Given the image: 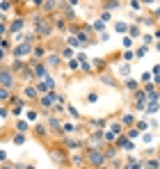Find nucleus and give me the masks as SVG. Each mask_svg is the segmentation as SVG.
I'll return each mask as SVG.
<instances>
[{
    "instance_id": "nucleus-40",
    "label": "nucleus",
    "mask_w": 160,
    "mask_h": 169,
    "mask_svg": "<svg viewBox=\"0 0 160 169\" xmlns=\"http://www.w3.org/2000/svg\"><path fill=\"white\" fill-rule=\"evenodd\" d=\"M146 167H149V169H160V167H158V162H153V160H151V162H146Z\"/></svg>"
},
{
    "instance_id": "nucleus-28",
    "label": "nucleus",
    "mask_w": 160,
    "mask_h": 169,
    "mask_svg": "<svg viewBox=\"0 0 160 169\" xmlns=\"http://www.w3.org/2000/svg\"><path fill=\"white\" fill-rule=\"evenodd\" d=\"M21 66H23V62H21V60H16L14 64H11V71H19Z\"/></svg>"
},
{
    "instance_id": "nucleus-34",
    "label": "nucleus",
    "mask_w": 160,
    "mask_h": 169,
    "mask_svg": "<svg viewBox=\"0 0 160 169\" xmlns=\"http://www.w3.org/2000/svg\"><path fill=\"white\" fill-rule=\"evenodd\" d=\"M123 57H126V60L130 62V60H133V57H135V53H133V50H126V53H123Z\"/></svg>"
},
{
    "instance_id": "nucleus-50",
    "label": "nucleus",
    "mask_w": 160,
    "mask_h": 169,
    "mask_svg": "<svg viewBox=\"0 0 160 169\" xmlns=\"http://www.w3.org/2000/svg\"><path fill=\"white\" fill-rule=\"evenodd\" d=\"M101 169H105V167H101Z\"/></svg>"
},
{
    "instance_id": "nucleus-4",
    "label": "nucleus",
    "mask_w": 160,
    "mask_h": 169,
    "mask_svg": "<svg viewBox=\"0 0 160 169\" xmlns=\"http://www.w3.org/2000/svg\"><path fill=\"white\" fill-rule=\"evenodd\" d=\"M32 69H34V75L41 80H46L48 78V71H46V66H44V62H37V64H32Z\"/></svg>"
},
{
    "instance_id": "nucleus-10",
    "label": "nucleus",
    "mask_w": 160,
    "mask_h": 169,
    "mask_svg": "<svg viewBox=\"0 0 160 169\" xmlns=\"http://www.w3.org/2000/svg\"><path fill=\"white\" fill-rule=\"evenodd\" d=\"M158 110H160V105H158L156 101H151L149 105H146V112H149V114H153V112H158Z\"/></svg>"
},
{
    "instance_id": "nucleus-8",
    "label": "nucleus",
    "mask_w": 160,
    "mask_h": 169,
    "mask_svg": "<svg viewBox=\"0 0 160 169\" xmlns=\"http://www.w3.org/2000/svg\"><path fill=\"white\" fill-rule=\"evenodd\" d=\"M121 124H123V126H133V124H135V116L130 114V112H126V114L121 116Z\"/></svg>"
},
{
    "instance_id": "nucleus-41",
    "label": "nucleus",
    "mask_w": 160,
    "mask_h": 169,
    "mask_svg": "<svg viewBox=\"0 0 160 169\" xmlns=\"http://www.w3.org/2000/svg\"><path fill=\"white\" fill-rule=\"evenodd\" d=\"M11 7V2H0V9H5V11H7Z\"/></svg>"
},
{
    "instance_id": "nucleus-13",
    "label": "nucleus",
    "mask_w": 160,
    "mask_h": 169,
    "mask_svg": "<svg viewBox=\"0 0 160 169\" xmlns=\"http://www.w3.org/2000/svg\"><path fill=\"white\" fill-rule=\"evenodd\" d=\"M32 53H34V57H44V55H46V48H41V46H34Z\"/></svg>"
},
{
    "instance_id": "nucleus-43",
    "label": "nucleus",
    "mask_w": 160,
    "mask_h": 169,
    "mask_svg": "<svg viewBox=\"0 0 160 169\" xmlns=\"http://www.w3.org/2000/svg\"><path fill=\"white\" fill-rule=\"evenodd\" d=\"M153 16H158V19H160V9H156V11H153Z\"/></svg>"
},
{
    "instance_id": "nucleus-23",
    "label": "nucleus",
    "mask_w": 160,
    "mask_h": 169,
    "mask_svg": "<svg viewBox=\"0 0 160 169\" xmlns=\"http://www.w3.org/2000/svg\"><path fill=\"white\" fill-rule=\"evenodd\" d=\"M57 7V2H44V11H53Z\"/></svg>"
},
{
    "instance_id": "nucleus-18",
    "label": "nucleus",
    "mask_w": 160,
    "mask_h": 169,
    "mask_svg": "<svg viewBox=\"0 0 160 169\" xmlns=\"http://www.w3.org/2000/svg\"><path fill=\"white\" fill-rule=\"evenodd\" d=\"M92 64H94L96 69H103V66H105V60H103V57H96V60H94Z\"/></svg>"
},
{
    "instance_id": "nucleus-42",
    "label": "nucleus",
    "mask_w": 160,
    "mask_h": 169,
    "mask_svg": "<svg viewBox=\"0 0 160 169\" xmlns=\"http://www.w3.org/2000/svg\"><path fill=\"white\" fill-rule=\"evenodd\" d=\"M7 160V153H5V151H0V162H5Z\"/></svg>"
},
{
    "instance_id": "nucleus-39",
    "label": "nucleus",
    "mask_w": 160,
    "mask_h": 169,
    "mask_svg": "<svg viewBox=\"0 0 160 169\" xmlns=\"http://www.w3.org/2000/svg\"><path fill=\"white\" fill-rule=\"evenodd\" d=\"M80 162H82V155L76 153V155H73V165H80Z\"/></svg>"
},
{
    "instance_id": "nucleus-16",
    "label": "nucleus",
    "mask_w": 160,
    "mask_h": 169,
    "mask_svg": "<svg viewBox=\"0 0 160 169\" xmlns=\"http://www.w3.org/2000/svg\"><path fill=\"white\" fill-rule=\"evenodd\" d=\"M23 94H25V96H30V98H34V96H37V87H28V89L23 91Z\"/></svg>"
},
{
    "instance_id": "nucleus-38",
    "label": "nucleus",
    "mask_w": 160,
    "mask_h": 169,
    "mask_svg": "<svg viewBox=\"0 0 160 169\" xmlns=\"http://www.w3.org/2000/svg\"><path fill=\"white\" fill-rule=\"evenodd\" d=\"M128 137H130V139H135V137H140V130H130V133H128Z\"/></svg>"
},
{
    "instance_id": "nucleus-3",
    "label": "nucleus",
    "mask_w": 160,
    "mask_h": 169,
    "mask_svg": "<svg viewBox=\"0 0 160 169\" xmlns=\"http://www.w3.org/2000/svg\"><path fill=\"white\" fill-rule=\"evenodd\" d=\"M89 162L92 165H103L105 162V153H101V151H96V149L89 151Z\"/></svg>"
},
{
    "instance_id": "nucleus-20",
    "label": "nucleus",
    "mask_w": 160,
    "mask_h": 169,
    "mask_svg": "<svg viewBox=\"0 0 160 169\" xmlns=\"http://www.w3.org/2000/svg\"><path fill=\"white\" fill-rule=\"evenodd\" d=\"M126 89H137V82H135L133 78H128L126 80Z\"/></svg>"
},
{
    "instance_id": "nucleus-47",
    "label": "nucleus",
    "mask_w": 160,
    "mask_h": 169,
    "mask_svg": "<svg viewBox=\"0 0 160 169\" xmlns=\"http://www.w3.org/2000/svg\"><path fill=\"white\" fill-rule=\"evenodd\" d=\"M2 169H14V167H9V165H5V167H2Z\"/></svg>"
},
{
    "instance_id": "nucleus-35",
    "label": "nucleus",
    "mask_w": 160,
    "mask_h": 169,
    "mask_svg": "<svg viewBox=\"0 0 160 169\" xmlns=\"http://www.w3.org/2000/svg\"><path fill=\"white\" fill-rule=\"evenodd\" d=\"M0 116H2V119H5V116H9V110L7 108H0Z\"/></svg>"
},
{
    "instance_id": "nucleus-46",
    "label": "nucleus",
    "mask_w": 160,
    "mask_h": 169,
    "mask_svg": "<svg viewBox=\"0 0 160 169\" xmlns=\"http://www.w3.org/2000/svg\"><path fill=\"white\" fill-rule=\"evenodd\" d=\"M2 57H5V50H0V60H2Z\"/></svg>"
},
{
    "instance_id": "nucleus-17",
    "label": "nucleus",
    "mask_w": 160,
    "mask_h": 169,
    "mask_svg": "<svg viewBox=\"0 0 160 169\" xmlns=\"http://www.w3.org/2000/svg\"><path fill=\"white\" fill-rule=\"evenodd\" d=\"M103 139H105V142H117V137H115V133H112V130H108V133H105V135H103Z\"/></svg>"
},
{
    "instance_id": "nucleus-11",
    "label": "nucleus",
    "mask_w": 160,
    "mask_h": 169,
    "mask_svg": "<svg viewBox=\"0 0 160 169\" xmlns=\"http://www.w3.org/2000/svg\"><path fill=\"white\" fill-rule=\"evenodd\" d=\"M92 27H94V30H96V32H103V30H105V23H103V21L98 19V21H94V25H92Z\"/></svg>"
},
{
    "instance_id": "nucleus-22",
    "label": "nucleus",
    "mask_w": 160,
    "mask_h": 169,
    "mask_svg": "<svg viewBox=\"0 0 160 169\" xmlns=\"http://www.w3.org/2000/svg\"><path fill=\"white\" fill-rule=\"evenodd\" d=\"M16 128H19V133L23 135V130H28V121H19V124H16Z\"/></svg>"
},
{
    "instance_id": "nucleus-21",
    "label": "nucleus",
    "mask_w": 160,
    "mask_h": 169,
    "mask_svg": "<svg viewBox=\"0 0 160 169\" xmlns=\"http://www.w3.org/2000/svg\"><path fill=\"white\" fill-rule=\"evenodd\" d=\"M57 62H60V55H50V57H48V64H50V66H57Z\"/></svg>"
},
{
    "instance_id": "nucleus-32",
    "label": "nucleus",
    "mask_w": 160,
    "mask_h": 169,
    "mask_svg": "<svg viewBox=\"0 0 160 169\" xmlns=\"http://www.w3.org/2000/svg\"><path fill=\"white\" fill-rule=\"evenodd\" d=\"M110 130H112V133H119V130H121V124H112Z\"/></svg>"
},
{
    "instance_id": "nucleus-27",
    "label": "nucleus",
    "mask_w": 160,
    "mask_h": 169,
    "mask_svg": "<svg viewBox=\"0 0 160 169\" xmlns=\"http://www.w3.org/2000/svg\"><path fill=\"white\" fill-rule=\"evenodd\" d=\"M142 139H144V144H151L153 135H151V133H144V135H142Z\"/></svg>"
},
{
    "instance_id": "nucleus-45",
    "label": "nucleus",
    "mask_w": 160,
    "mask_h": 169,
    "mask_svg": "<svg viewBox=\"0 0 160 169\" xmlns=\"http://www.w3.org/2000/svg\"><path fill=\"white\" fill-rule=\"evenodd\" d=\"M5 32V25H2V23H0V34H2Z\"/></svg>"
},
{
    "instance_id": "nucleus-48",
    "label": "nucleus",
    "mask_w": 160,
    "mask_h": 169,
    "mask_svg": "<svg viewBox=\"0 0 160 169\" xmlns=\"http://www.w3.org/2000/svg\"><path fill=\"white\" fill-rule=\"evenodd\" d=\"M25 169H34V167H32V165H28V167H25Z\"/></svg>"
},
{
    "instance_id": "nucleus-12",
    "label": "nucleus",
    "mask_w": 160,
    "mask_h": 169,
    "mask_svg": "<svg viewBox=\"0 0 160 169\" xmlns=\"http://www.w3.org/2000/svg\"><path fill=\"white\" fill-rule=\"evenodd\" d=\"M128 27H130V30H128V34H130L133 39H137V37H140V27H137V25H128Z\"/></svg>"
},
{
    "instance_id": "nucleus-29",
    "label": "nucleus",
    "mask_w": 160,
    "mask_h": 169,
    "mask_svg": "<svg viewBox=\"0 0 160 169\" xmlns=\"http://www.w3.org/2000/svg\"><path fill=\"white\" fill-rule=\"evenodd\" d=\"M96 101H98V96H96V94H94V91H92V94L87 96V103H96Z\"/></svg>"
},
{
    "instance_id": "nucleus-7",
    "label": "nucleus",
    "mask_w": 160,
    "mask_h": 169,
    "mask_svg": "<svg viewBox=\"0 0 160 169\" xmlns=\"http://www.w3.org/2000/svg\"><path fill=\"white\" fill-rule=\"evenodd\" d=\"M101 142H103V133H94L92 139H89V144H92V146H101Z\"/></svg>"
},
{
    "instance_id": "nucleus-33",
    "label": "nucleus",
    "mask_w": 160,
    "mask_h": 169,
    "mask_svg": "<svg viewBox=\"0 0 160 169\" xmlns=\"http://www.w3.org/2000/svg\"><path fill=\"white\" fill-rule=\"evenodd\" d=\"M142 55H146V46H142V48L135 53V57H142Z\"/></svg>"
},
{
    "instance_id": "nucleus-26",
    "label": "nucleus",
    "mask_w": 160,
    "mask_h": 169,
    "mask_svg": "<svg viewBox=\"0 0 160 169\" xmlns=\"http://www.w3.org/2000/svg\"><path fill=\"white\" fill-rule=\"evenodd\" d=\"M78 66H80V62H78V60H71V62H69V69H71V71H76Z\"/></svg>"
},
{
    "instance_id": "nucleus-31",
    "label": "nucleus",
    "mask_w": 160,
    "mask_h": 169,
    "mask_svg": "<svg viewBox=\"0 0 160 169\" xmlns=\"http://www.w3.org/2000/svg\"><path fill=\"white\" fill-rule=\"evenodd\" d=\"M140 7H142V5H140V2H135V0L130 2V9H133V11H140Z\"/></svg>"
},
{
    "instance_id": "nucleus-19",
    "label": "nucleus",
    "mask_w": 160,
    "mask_h": 169,
    "mask_svg": "<svg viewBox=\"0 0 160 169\" xmlns=\"http://www.w3.org/2000/svg\"><path fill=\"white\" fill-rule=\"evenodd\" d=\"M14 144H19V146H21V144H25V135H21V133H19V135H14Z\"/></svg>"
},
{
    "instance_id": "nucleus-9",
    "label": "nucleus",
    "mask_w": 160,
    "mask_h": 169,
    "mask_svg": "<svg viewBox=\"0 0 160 169\" xmlns=\"http://www.w3.org/2000/svg\"><path fill=\"white\" fill-rule=\"evenodd\" d=\"M21 27H23V19H16V21L9 25V30H11V32H19Z\"/></svg>"
},
{
    "instance_id": "nucleus-36",
    "label": "nucleus",
    "mask_w": 160,
    "mask_h": 169,
    "mask_svg": "<svg viewBox=\"0 0 160 169\" xmlns=\"http://www.w3.org/2000/svg\"><path fill=\"white\" fill-rule=\"evenodd\" d=\"M28 119L34 121V119H37V112H34V110H30V112H28Z\"/></svg>"
},
{
    "instance_id": "nucleus-44",
    "label": "nucleus",
    "mask_w": 160,
    "mask_h": 169,
    "mask_svg": "<svg viewBox=\"0 0 160 169\" xmlns=\"http://www.w3.org/2000/svg\"><path fill=\"white\" fill-rule=\"evenodd\" d=\"M156 85H160V73L156 75Z\"/></svg>"
},
{
    "instance_id": "nucleus-25",
    "label": "nucleus",
    "mask_w": 160,
    "mask_h": 169,
    "mask_svg": "<svg viewBox=\"0 0 160 169\" xmlns=\"http://www.w3.org/2000/svg\"><path fill=\"white\" fill-rule=\"evenodd\" d=\"M0 101H9V89H0Z\"/></svg>"
},
{
    "instance_id": "nucleus-15",
    "label": "nucleus",
    "mask_w": 160,
    "mask_h": 169,
    "mask_svg": "<svg viewBox=\"0 0 160 169\" xmlns=\"http://www.w3.org/2000/svg\"><path fill=\"white\" fill-rule=\"evenodd\" d=\"M55 27L64 32V30H67V21H64V19H57V21H55Z\"/></svg>"
},
{
    "instance_id": "nucleus-30",
    "label": "nucleus",
    "mask_w": 160,
    "mask_h": 169,
    "mask_svg": "<svg viewBox=\"0 0 160 169\" xmlns=\"http://www.w3.org/2000/svg\"><path fill=\"white\" fill-rule=\"evenodd\" d=\"M69 46H73V48H78L80 44H78V39H76V37H71V39H69Z\"/></svg>"
},
{
    "instance_id": "nucleus-2",
    "label": "nucleus",
    "mask_w": 160,
    "mask_h": 169,
    "mask_svg": "<svg viewBox=\"0 0 160 169\" xmlns=\"http://www.w3.org/2000/svg\"><path fill=\"white\" fill-rule=\"evenodd\" d=\"M53 85H55V82H53L50 78H46V80H39V82H37V94L46 96V94H48V89H50Z\"/></svg>"
},
{
    "instance_id": "nucleus-14",
    "label": "nucleus",
    "mask_w": 160,
    "mask_h": 169,
    "mask_svg": "<svg viewBox=\"0 0 160 169\" xmlns=\"http://www.w3.org/2000/svg\"><path fill=\"white\" fill-rule=\"evenodd\" d=\"M115 30H117V32H126V30H128V25H126L123 21H119V23H115Z\"/></svg>"
},
{
    "instance_id": "nucleus-24",
    "label": "nucleus",
    "mask_w": 160,
    "mask_h": 169,
    "mask_svg": "<svg viewBox=\"0 0 160 169\" xmlns=\"http://www.w3.org/2000/svg\"><path fill=\"white\" fill-rule=\"evenodd\" d=\"M119 73H121V75H128V73H130V66H128V64H121V66H119Z\"/></svg>"
},
{
    "instance_id": "nucleus-49",
    "label": "nucleus",
    "mask_w": 160,
    "mask_h": 169,
    "mask_svg": "<svg viewBox=\"0 0 160 169\" xmlns=\"http://www.w3.org/2000/svg\"><path fill=\"white\" fill-rule=\"evenodd\" d=\"M156 48H158V50H160V41H158V46H156Z\"/></svg>"
},
{
    "instance_id": "nucleus-5",
    "label": "nucleus",
    "mask_w": 160,
    "mask_h": 169,
    "mask_svg": "<svg viewBox=\"0 0 160 169\" xmlns=\"http://www.w3.org/2000/svg\"><path fill=\"white\" fill-rule=\"evenodd\" d=\"M34 30H37V34H44V37H48V34H50V23H46V21H41V19H39Z\"/></svg>"
},
{
    "instance_id": "nucleus-6",
    "label": "nucleus",
    "mask_w": 160,
    "mask_h": 169,
    "mask_svg": "<svg viewBox=\"0 0 160 169\" xmlns=\"http://www.w3.org/2000/svg\"><path fill=\"white\" fill-rule=\"evenodd\" d=\"M57 101V96L55 94H46V96H41V105L44 108H53V103Z\"/></svg>"
},
{
    "instance_id": "nucleus-1",
    "label": "nucleus",
    "mask_w": 160,
    "mask_h": 169,
    "mask_svg": "<svg viewBox=\"0 0 160 169\" xmlns=\"http://www.w3.org/2000/svg\"><path fill=\"white\" fill-rule=\"evenodd\" d=\"M0 85H2V89H11L14 87V73L0 69Z\"/></svg>"
},
{
    "instance_id": "nucleus-37",
    "label": "nucleus",
    "mask_w": 160,
    "mask_h": 169,
    "mask_svg": "<svg viewBox=\"0 0 160 169\" xmlns=\"http://www.w3.org/2000/svg\"><path fill=\"white\" fill-rule=\"evenodd\" d=\"M137 128H140V130H146V128H149V124H146V121H140Z\"/></svg>"
}]
</instances>
